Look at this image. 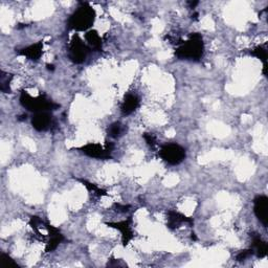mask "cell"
<instances>
[{
	"instance_id": "1",
	"label": "cell",
	"mask_w": 268,
	"mask_h": 268,
	"mask_svg": "<svg viewBox=\"0 0 268 268\" xmlns=\"http://www.w3.org/2000/svg\"><path fill=\"white\" fill-rule=\"evenodd\" d=\"M205 53V42L200 34H191L186 42H180L175 50V56L180 60L199 61Z\"/></svg>"
},
{
	"instance_id": "2",
	"label": "cell",
	"mask_w": 268,
	"mask_h": 268,
	"mask_svg": "<svg viewBox=\"0 0 268 268\" xmlns=\"http://www.w3.org/2000/svg\"><path fill=\"white\" fill-rule=\"evenodd\" d=\"M95 20V10L87 2H81L68 20V26L76 31H88Z\"/></svg>"
},
{
	"instance_id": "3",
	"label": "cell",
	"mask_w": 268,
	"mask_h": 268,
	"mask_svg": "<svg viewBox=\"0 0 268 268\" xmlns=\"http://www.w3.org/2000/svg\"><path fill=\"white\" fill-rule=\"evenodd\" d=\"M20 104L28 111L41 112V111H52L58 109L60 105L47 99L45 95L31 96L25 90H22L20 93Z\"/></svg>"
},
{
	"instance_id": "4",
	"label": "cell",
	"mask_w": 268,
	"mask_h": 268,
	"mask_svg": "<svg viewBox=\"0 0 268 268\" xmlns=\"http://www.w3.org/2000/svg\"><path fill=\"white\" fill-rule=\"evenodd\" d=\"M186 149L178 144H167L159 150V156L165 163L171 166L181 164L186 158Z\"/></svg>"
},
{
	"instance_id": "5",
	"label": "cell",
	"mask_w": 268,
	"mask_h": 268,
	"mask_svg": "<svg viewBox=\"0 0 268 268\" xmlns=\"http://www.w3.org/2000/svg\"><path fill=\"white\" fill-rule=\"evenodd\" d=\"M113 149H114V145L109 142H107L105 146H102L101 144H96V143H89L78 148V150H80V151L84 153L85 155H87L92 158H96V159H102V160L109 159L111 157Z\"/></svg>"
},
{
	"instance_id": "6",
	"label": "cell",
	"mask_w": 268,
	"mask_h": 268,
	"mask_svg": "<svg viewBox=\"0 0 268 268\" xmlns=\"http://www.w3.org/2000/svg\"><path fill=\"white\" fill-rule=\"evenodd\" d=\"M89 46L86 43H84L78 34L73 35L68 50V57L72 63L81 64L85 62L89 53Z\"/></svg>"
},
{
	"instance_id": "7",
	"label": "cell",
	"mask_w": 268,
	"mask_h": 268,
	"mask_svg": "<svg viewBox=\"0 0 268 268\" xmlns=\"http://www.w3.org/2000/svg\"><path fill=\"white\" fill-rule=\"evenodd\" d=\"M108 228H112L119 231L122 235V244L124 248L129 244L133 237H134V233L132 230V217H129L126 220L119 221V222H106L105 223Z\"/></svg>"
},
{
	"instance_id": "8",
	"label": "cell",
	"mask_w": 268,
	"mask_h": 268,
	"mask_svg": "<svg viewBox=\"0 0 268 268\" xmlns=\"http://www.w3.org/2000/svg\"><path fill=\"white\" fill-rule=\"evenodd\" d=\"M52 125V115L49 111L36 112L31 117V126L39 132H44L50 129Z\"/></svg>"
},
{
	"instance_id": "9",
	"label": "cell",
	"mask_w": 268,
	"mask_h": 268,
	"mask_svg": "<svg viewBox=\"0 0 268 268\" xmlns=\"http://www.w3.org/2000/svg\"><path fill=\"white\" fill-rule=\"evenodd\" d=\"M254 212L256 217L267 227L268 223V198L265 195H259L254 199Z\"/></svg>"
},
{
	"instance_id": "10",
	"label": "cell",
	"mask_w": 268,
	"mask_h": 268,
	"mask_svg": "<svg viewBox=\"0 0 268 268\" xmlns=\"http://www.w3.org/2000/svg\"><path fill=\"white\" fill-rule=\"evenodd\" d=\"M45 228L48 232V236H49V241L46 243V248H45V252L46 253H52L53 251H56L58 246L64 241V236L61 234V232L59 231V229L55 228L53 225H51L48 222H44Z\"/></svg>"
},
{
	"instance_id": "11",
	"label": "cell",
	"mask_w": 268,
	"mask_h": 268,
	"mask_svg": "<svg viewBox=\"0 0 268 268\" xmlns=\"http://www.w3.org/2000/svg\"><path fill=\"white\" fill-rule=\"evenodd\" d=\"M42 53H43V41H39L37 43L30 44L22 49H20L17 52V55L25 57L30 61H38L41 58Z\"/></svg>"
},
{
	"instance_id": "12",
	"label": "cell",
	"mask_w": 268,
	"mask_h": 268,
	"mask_svg": "<svg viewBox=\"0 0 268 268\" xmlns=\"http://www.w3.org/2000/svg\"><path fill=\"white\" fill-rule=\"evenodd\" d=\"M184 223L193 225L194 224V220H193V218H189L186 215H184V214H181V213L176 212V211H169L168 212L167 225H168L169 229H172V230L177 229Z\"/></svg>"
},
{
	"instance_id": "13",
	"label": "cell",
	"mask_w": 268,
	"mask_h": 268,
	"mask_svg": "<svg viewBox=\"0 0 268 268\" xmlns=\"http://www.w3.org/2000/svg\"><path fill=\"white\" fill-rule=\"evenodd\" d=\"M141 104V100L135 93H128L125 95L122 104V113L124 115H130L133 113Z\"/></svg>"
},
{
	"instance_id": "14",
	"label": "cell",
	"mask_w": 268,
	"mask_h": 268,
	"mask_svg": "<svg viewBox=\"0 0 268 268\" xmlns=\"http://www.w3.org/2000/svg\"><path fill=\"white\" fill-rule=\"evenodd\" d=\"M252 250L254 252V255H256L258 258L262 259L265 258L267 255V243L262 240L259 235L253 236V243H252Z\"/></svg>"
},
{
	"instance_id": "15",
	"label": "cell",
	"mask_w": 268,
	"mask_h": 268,
	"mask_svg": "<svg viewBox=\"0 0 268 268\" xmlns=\"http://www.w3.org/2000/svg\"><path fill=\"white\" fill-rule=\"evenodd\" d=\"M85 40H86L89 48H92L95 51H99L102 49V45H103L102 38L96 30H93V29L88 30L87 33L85 34Z\"/></svg>"
},
{
	"instance_id": "16",
	"label": "cell",
	"mask_w": 268,
	"mask_h": 268,
	"mask_svg": "<svg viewBox=\"0 0 268 268\" xmlns=\"http://www.w3.org/2000/svg\"><path fill=\"white\" fill-rule=\"evenodd\" d=\"M126 132H127V127L120 122H115L111 124L108 127V129H107V133H108V135L112 138H120L124 134H126Z\"/></svg>"
},
{
	"instance_id": "17",
	"label": "cell",
	"mask_w": 268,
	"mask_h": 268,
	"mask_svg": "<svg viewBox=\"0 0 268 268\" xmlns=\"http://www.w3.org/2000/svg\"><path fill=\"white\" fill-rule=\"evenodd\" d=\"M77 180L80 181L81 184H82L85 188H86L89 192H92L93 194H95L96 196L103 197V196H106V195H107V192H106L104 189H101L100 187H98L96 185L91 184V182H89V181H87V180H85V179H82V178H78Z\"/></svg>"
},
{
	"instance_id": "18",
	"label": "cell",
	"mask_w": 268,
	"mask_h": 268,
	"mask_svg": "<svg viewBox=\"0 0 268 268\" xmlns=\"http://www.w3.org/2000/svg\"><path fill=\"white\" fill-rule=\"evenodd\" d=\"M13 76H10L8 73H5L4 71L1 72V76H0V89L4 93H10V87L9 84L12 81Z\"/></svg>"
},
{
	"instance_id": "19",
	"label": "cell",
	"mask_w": 268,
	"mask_h": 268,
	"mask_svg": "<svg viewBox=\"0 0 268 268\" xmlns=\"http://www.w3.org/2000/svg\"><path fill=\"white\" fill-rule=\"evenodd\" d=\"M251 55L263 62V66H267V50L263 46H258L251 51Z\"/></svg>"
},
{
	"instance_id": "20",
	"label": "cell",
	"mask_w": 268,
	"mask_h": 268,
	"mask_svg": "<svg viewBox=\"0 0 268 268\" xmlns=\"http://www.w3.org/2000/svg\"><path fill=\"white\" fill-rule=\"evenodd\" d=\"M0 264L4 268H19V265L6 254H1V257H0Z\"/></svg>"
},
{
	"instance_id": "21",
	"label": "cell",
	"mask_w": 268,
	"mask_h": 268,
	"mask_svg": "<svg viewBox=\"0 0 268 268\" xmlns=\"http://www.w3.org/2000/svg\"><path fill=\"white\" fill-rule=\"evenodd\" d=\"M253 255H254V252H253L252 249L251 250H245V251L240 252L237 255V257H236V259H237V261H239V262H242V261L246 260L248 258H250V257L253 256Z\"/></svg>"
},
{
	"instance_id": "22",
	"label": "cell",
	"mask_w": 268,
	"mask_h": 268,
	"mask_svg": "<svg viewBox=\"0 0 268 268\" xmlns=\"http://www.w3.org/2000/svg\"><path fill=\"white\" fill-rule=\"evenodd\" d=\"M144 138H145L146 143L150 147H151V148H154L157 145V143H156V137L152 133H145L144 134Z\"/></svg>"
},
{
	"instance_id": "23",
	"label": "cell",
	"mask_w": 268,
	"mask_h": 268,
	"mask_svg": "<svg viewBox=\"0 0 268 268\" xmlns=\"http://www.w3.org/2000/svg\"><path fill=\"white\" fill-rule=\"evenodd\" d=\"M113 208L115 209L116 212H120V213H126L129 211V209L131 208L130 206H125V205H121V203H114L113 205Z\"/></svg>"
},
{
	"instance_id": "24",
	"label": "cell",
	"mask_w": 268,
	"mask_h": 268,
	"mask_svg": "<svg viewBox=\"0 0 268 268\" xmlns=\"http://www.w3.org/2000/svg\"><path fill=\"white\" fill-rule=\"evenodd\" d=\"M199 2L198 1H194V2H189V5H190V8H195V6L198 4Z\"/></svg>"
},
{
	"instance_id": "25",
	"label": "cell",
	"mask_w": 268,
	"mask_h": 268,
	"mask_svg": "<svg viewBox=\"0 0 268 268\" xmlns=\"http://www.w3.org/2000/svg\"><path fill=\"white\" fill-rule=\"evenodd\" d=\"M46 67H47V69H48V70H50V71H53V70H55V66H53L52 64H47Z\"/></svg>"
}]
</instances>
